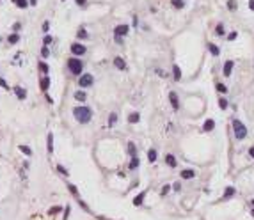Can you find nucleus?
I'll list each match as a JSON object with an SVG mask.
<instances>
[{
  "label": "nucleus",
  "mask_w": 254,
  "mask_h": 220,
  "mask_svg": "<svg viewBox=\"0 0 254 220\" xmlns=\"http://www.w3.org/2000/svg\"><path fill=\"white\" fill-rule=\"evenodd\" d=\"M73 115H75V119L80 124H87L92 119V112L89 107H77V108H73Z\"/></svg>",
  "instance_id": "nucleus-1"
},
{
  "label": "nucleus",
  "mask_w": 254,
  "mask_h": 220,
  "mask_svg": "<svg viewBox=\"0 0 254 220\" xmlns=\"http://www.w3.org/2000/svg\"><path fill=\"white\" fill-rule=\"evenodd\" d=\"M233 133H234V138H236V140H245L249 131H247V126H245L242 121L234 119L233 121Z\"/></svg>",
  "instance_id": "nucleus-2"
},
{
  "label": "nucleus",
  "mask_w": 254,
  "mask_h": 220,
  "mask_svg": "<svg viewBox=\"0 0 254 220\" xmlns=\"http://www.w3.org/2000/svg\"><path fill=\"white\" fill-rule=\"evenodd\" d=\"M68 69L71 71V75H82V69H84V62H82L80 59H77V57H71V59H68Z\"/></svg>",
  "instance_id": "nucleus-3"
},
{
  "label": "nucleus",
  "mask_w": 254,
  "mask_h": 220,
  "mask_svg": "<svg viewBox=\"0 0 254 220\" xmlns=\"http://www.w3.org/2000/svg\"><path fill=\"white\" fill-rule=\"evenodd\" d=\"M92 82H94V78H92V75L91 73H84V75H80V80H78V85L80 87H91L92 85Z\"/></svg>",
  "instance_id": "nucleus-4"
},
{
  "label": "nucleus",
  "mask_w": 254,
  "mask_h": 220,
  "mask_svg": "<svg viewBox=\"0 0 254 220\" xmlns=\"http://www.w3.org/2000/svg\"><path fill=\"white\" fill-rule=\"evenodd\" d=\"M128 32H130V27L128 25H117L114 29V37H124Z\"/></svg>",
  "instance_id": "nucleus-5"
},
{
  "label": "nucleus",
  "mask_w": 254,
  "mask_h": 220,
  "mask_svg": "<svg viewBox=\"0 0 254 220\" xmlns=\"http://www.w3.org/2000/svg\"><path fill=\"white\" fill-rule=\"evenodd\" d=\"M85 52H87V48H85L84 44H80V43H73L71 44V53L73 55H85Z\"/></svg>",
  "instance_id": "nucleus-6"
},
{
  "label": "nucleus",
  "mask_w": 254,
  "mask_h": 220,
  "mask_svg": "<svg viewBox=\"0 0 254 220\" xmlns=\"http://www.w3.org/2000/svg\"><path fill=\"white\" fill-rule=\"evenodd\" d=\"M233 68H234V61H226L224 62V68H222V75L227 78V76H231V73H233Z\"/></svg>",
  "instance_id": "nucleus-7"
},
{
  "label": "nucleus",
  "mask_w": 254,
  "mask_h": 220,
  "mask_svg": "<svg viewBox=\"0 0 254 220\" xmlns=\"http://www.w3.org/2000/svg\"><path fill=\"white\" fill-rule=\"evenodd\" d=\"M195 176H197V172L194 169H183L181 172H180V178L181 179H194Z\"/></svg>",
  "instance_id": "nucleus-8"
},
{
  "label": "nucleus",
  "mask_w": 254,
  "mask_h": 220,
  "mask_svg": "<svg viewBox=\"0 0 254 220\" xmlns=\"http://www.w3.org/2000/svg\"><path fill=\"white\" fill-rule=\"evenodd\" d=\"M169 101H171V107H173L174 110H180V98H178V94L174 91L169 93Z\"/></svg>",
  "instance_id": "nucleus-9"
},
{
  "label": "nucleus",
  "mask_w": 254,
  "mask_h": 220,
  "mask_svg": "<svg viewBox=\"0 0 254 220\" xmlns=\"http://www.w3.org/2000/svg\"><path fill=\"white\" fill-rule=\"evenodd\" d=\"M206 48H208V52L212 53V57H219V55H220V48H219L215 43L208 41V43H206Z\"/></svg>",
  "instance_id": "nucleus-10"
},
{
  "label": "nucleus",
  "mask_w": 254,
  "mask_h": 220,
  "mask_svg": "<svg viewBox=\"0 0 254 220\" xmlns=\"http://www.w3.org/2000/svg\"><path fill=\"white\" fill-rule=\"evenodd\" d=\"M165 163H167V165H169L171 169H176V167H178L176 156H174V155H171V153H167V155H165Z\"/></svg>",
  "instance_id": "nucleus-11"
},
{
  "label": "nucleus",
  "mask_w": 254,
  "mask_h": 220,
  "mask_svg": "<svg viewBox=\"0 0 254 220\" xmlns=\"http://www.w3.org/2000/svg\"><path fill=\"white\" fill-rule=\"evenodd\" d=\"M39 85H41V91H48V87H50V78L46 76V75H43L41 76V80H39Z\"/></svg>",
  "instance_id": "nucleus-12"
},
{
  "label": "nucleus",
  "mask_w": 254,
  "mask_h": 220,
  "mask_svg": "<svg viewBox=\"0 0 254 220\" xmlns=\"http://www.w3.org/2000/svg\"><path fill=\"white\" fill-rule=\"evenodd\" d=\"M234 194H236V188H234V187H227L226 192H224V195H222V201H229Z\"/></svg>",
  "instance_id": "nucleus-13"
},
{
  "label": "nucleus",
  "mask_w": 254,
  "mask_h": 220,
  "mask_svg": "<svg viewBox=\"0 0 254 220\" xmlns=\"http://www.w3.org/2000/svg\"><path fill=\"white\" fill-rule=\"evenodd\" d=\"M114 66H116V69H119V71H124V69H126V62L123 61L121 57H116V59H114Z\"/></svg>",
  "instance_id": "nucleus-14"
},
{
  "label": "nucleus",
  "mask_w": 254,
  "mask_h": 220,
  "mask_svg": "<svg viewBox=\"0 0 254 220\" xmlns=\"http://www.w3.org/2000/svg\"><path fill=\"white\" fill-rule=\"evenodd\" d=\"M173 78H174V82H180V80H181V69H180L178 64L173 66Z\"/></svg>",
  "instance_id": "nucleus-15"
},
{
  "label": "nucleus",
  "mask_w": 254,
  "mask_h": 220,
  "mask_svg": "<svg viewBox=\"0 0 254 220\" xmlns=\"http://www.w3.org/2000/svg\"><path fill=\"white\" fill-rule=\"evenodd\" d=\"M215 36H219V37H224V36H226V25H224V23H217V27H215Z\"/></svg>",
  "instance_id": "nucleus-16"
},
{
  "label": "nucleus",
  "mask_w": 254,
  "mask_h": 220,
  "mask_svg": "<svg viewBox=\"0 0 254 220\" xmlns=\"http://www.w3.org/2000/svg\"><path fill=\"white\" fill-rule=\"evenodd\" d=\"M213 128H215V121L213 119H206V121H204L203 131H213Z\"/></svg>",
  "instance_id": "nucleus-17"
},
{
  "label": "nucleus",
  "mask_w": 254,
  "mask_h": 220,
  "mask_svg": "<svg viewBox=\"0 0 254 220\" xmlns=\"http://www.w3.org/2000/svg\"><path fill=\"white\" fill-rule=\"evenodd\" d=\"M14 94H16V98H18V100H25V98H27L25 89H21L20 85H16V87H14Z\"/></svg>",
  "instance_id": "nucleus-18"
},
{
  "label": "nucleus",
  "mask_w": 254,
  "mask_h": 220,
  "mask_svg": "<svg viewBox=\"0 0 254 220\" xmlns=\"http://www.w3.org/2000/svg\"><path fill=\"white\" fill-rule=\"evenodd\" d=\"M141 121V114L139 112H132V114L128 115V123L130 124H135V123H139Z\"/></svg>",
  "instance_id": "nucleus-19"
},
{
  "label": "nucleus",
  "mask_w": 254,
  "mask_h": 220,
  "mask_svg": "<svg viewBox=\"0 0 254 220\" xmlns=\"http://www.w3.org/2000/svg\"><path fill=\"white\" fill-rule=\"evenodd\" d=\"M139 165H141V160H139V156H133L132 160H130V165H128V169H130V170H135V169H139Z\"/></svg>",
  "instance_id": "nucleus-20"
},
{
  "label": "nucleus",
  "mask_w": 254,
  "mask_h": 220,
  "mask_svg": "<svg viewBox=\"0 0 254 220\" xmlns=\"http://www.w3.org/2000/svg\"><path fill=\"white\" fill-rule=\"evenodd\" d=\"M46 149H48V153H53V135L52 133H48V137H46Z\"/></svg>",
  "instance_id": "nucleus-21"
},
{
  "label": "nucleus",
  "mask_w": 254,
  "mask_h": 220,
  "mask_svg": "<svg viewBox=\"0 0 254 220\" xmlns=\"http://www.w3.org/2000/svg\"><path fill=\"white\" fill-rule=\"evenodd\" d=\"M156 156H158L156 149H149V151H148V160H149V163H155V162H156Z\"/></svg>",
  "instance_id": "nucleus-22"
},
{
  "label": "nucleus",
  "mask_w": 254,
  "mask_h": 220,
  "mask_svg": "<svg viewBox=\"0 0 254 220\" xmlns=\"http://www.w3.org/2000/svg\"><path fill=\"white\" fill-rule=\"evenodd\" d=\"M128 155H130V158L137 156V147H135L133 142H128Z\"/></svg>",
  "instance_id": "nucleus-23"
},
{
  "label": "nucleus",
  "mask_w": 254,
  "mask_h": 220,
  "mask_svg": "<svg viewBox=\"0 0 254 220\" xmlns=\"http://www.w3.org/2000/svg\"><path fill=\"white\" fill-rule=\"evenodd\" d=\"M215 89H217L220 94H226V93H227V87H226L222 82H215Z\"/></svg>",
  "instance_id": "nucleus-24"
},
{
  "label": "nucleus",
  "mask_w": 254,
  "mask_h": 220,
  "mask_svg": "<svg viewBox=\"0 0 254 220\" xmlns=\"http://www.w3.org/2000/svg\"><path fill=\"white\" fill-rule=\"evenodd\" d=\"M144 197H146V192H142V194H139V195H137V197L133 199V204H135V206H141V204H142V202H144Z\"/></svg>",
  "instance_id": "nucleus-25"
},
{
  "label": "nucleus",
  "mask_w": 254,
  "mask_h": 220,
  "mask_svg": "<svg viewBox=\"0 0 254 220\" xmlns=\"http://www.w3.org/2000/svg\"><path fill=\"white\" fill-rule=\"evenodd\" d=\"M219 107H220L222 110H226V108L229 107V101H227V98H224V96H220V98H219Z\"/></svg>",
  "instance_id": "nucleus-26"
},
{
  "label": "nucleus",
  "mask_w": 254,
  "mask_h": 220,
  "mask_svg": "<svg viewBox=\"0 0 254 220\" xmlns=\"http://www.w3.org/2000/svg\"><path fill=\"white\" fill-rule=\"evenodd\" d=\"M171 4H173L174 9H183L185 7V0H171Z\"/></svg>",
  "instance_id": "nucleus-27"
},
{
  "label": "nucleus",
  "mask_w": 254,
  "mask_h": 220,
  "mask_svg": "<svg viewBox=\"0 0 254 220\" xmlns=\"http://www.w3.org/2000/svg\"><path fill=\"white\" fill-rule=\"evenodd\" d=\"M116 123H117V114H116V112H112V114L109 115V128L116 126Z\"/></svg>",
  "instance_id": "nucleus-28"
},
{
  "label": "nucleus",
  "mask_w": 254,
  "mask_h": 220,
  "mask_svg": "<svg viewBox=\"0 0 254 220\" xmlns=\"http://www.w3.org/2000/svg\"><path fill=\"white\" fill-rule=\"evenodd\" d=\"M14 4H16V7H20V9H25L27 5H29V2L27 0H13Z\"/></svg>",
  "instance_id": "nucleus-29"
},
{
  "label": "nucleus",
  "mask_w": 254,
  "mask_h": 220,
  "mask_svg": "<svg viewBox=\"0 0 254 220\" xmlns=\"http://www.w3.org/2000/svg\"><path fill=\"white\" fill-rule=\"evenodd\" d=\"M7 41H9L11 44H16V43L20 41V36H18V34L14 32V34H11V36H9V39H7Z\"/></svg>",
  "instance_id": "nucleus-30"
},
{
  "label": "nucleus",
  "mask_w": 254,
  "mask_h": 220,
  "mask_svg": "<svg viewBox=\"0 0 254 220\" xmlns=\"http://www.w3.org/2000/svg\"><path fill=\"white\" fill-rule=\"evenodd\" d=\"M75 100H77V101H84V100H85V93H84V91H77V93H75Z\"/></svg>",
  "instance_id": "nucleus-31"
},
{
  "label": "nucleus",
  "mask_w": 254,
  "mask_h": 220,
  "mask_svg": "<svg viewBox=\"0 0 254 220\" xmlns=\"http://www.w3.org/2000/svg\"><path fill=\"white\" fill-rule=\"evenodd\" d=\"M77 36H78V39H87V30H85V29L82 27L80 30L77 32Z\"/></svg>",
  "instance_id": "nucleus-32"
},
{
  "label": "nucleus",
  "mask_w": 254,
  "mask_h": 220,
  "mask_svg": "<svg viewBox=\"0 0 254 220\" xmlns=\"http://www.w3.org/2000/svg\"><path fill=\"white\" fill-rule=\"evenodd\" d=\"M20 151L23 153V155H27V156H30L32 155V149L29 146H20Z\"/></svg>",
  "instance_id": "nucleus-33"
},
{
  "label": "nucleus",
  "mask_w": 254,
  "mask_h": 220,
  "mask_svg": "<svg viewBox=\"0 0 254 220\" xmlns=\"http://www.w3.org/2000/svg\"><path fill=\"white\" fill-rule=\"evenodd\" d=\"M171 188H173V187H171V185H163L162 187V190H160V195H167V194H169V192H171Z\"/></svg>",
  "instance_id": "nucleus-34"
},
{
  "label": "nucleus",
  "mask_w": 254,
  "mask_h": 220,
  "mask_svg": "<svg viewBox=\"0 0 254 220\" xmlns=\"http://www.w3.org/2000/svg\"><path fill=\"white\" fill-rule=\"evenodd\" d=\"M39 69H41V73H43V75H46L50 68H48V64H46V62H39Z\"/></svg>",
  "instance_id": "nucleus-35"
},
{
  "label": "nucleus",
  "mask_w": 254,
  "mask_h": 220,
  "mask_svg": "<svg viewBox=\"0 0 254 220\" xmlns=\"http://www.w3.org/2000/svg\"><path fill=\"white\" fill-rule=\"evenodd\" d=\"M236 37H238V32H236V30H233V32H229V34H227V41H234Z\"/></svg>",
  "instance_id": "nucleus-36"
},
{
  "label": "nucleus",
  "mask_w": 254,
  "mask_h": 220,
  "mask_svg": "<svg viewBox=\"0 0 254 220\" xmlns=\"http://www.w3.org/2000/svg\"><path fill=\"white\" fill-rule=\"evenodd\" d=\"M41 55H43L45 59L50 57V50H48V46H43V48H41Z\"/></svg>",
  "instance_id": "nucleus-37"
},
{
  "label": "nucleus",
  "mask_w": 254,
  "mask_h": 220,
  "mask_svg": "<svg viewBox=\"0 0 254 220\" xmlns=\"http://www.w3.org/2000/svg\"><path fill=\"white\" fill-rule=\"evenodd\" d=\"M227 9H229V11L236 9V2H234V0H227Z\"/></svg>",
  "instance_id": "nucleus-38"
},
{
  "label": "nucleus",
  "mask_w": 254,
  "mask_h": 220,
  "mask_svg": "<svg viewBox=\"0 0 254 220\" xmlns=\"http://www.w3.org/2000/svg\"><path fill=\"white\" fill-rule=\"evenodd\" d=\"M68 188H70V192H71L73 195H77V199H80V197H78V192H77V188H75L73 185H68Z\"/></svg>",
  "instance_id": "nucleus-39"
},
{
  "label": "nucleus",
  "mask_w": 254,
  "mask_h": 220,
  "mask_svg": "<svg viewBox=\"0 0 254 220\" xmlns=\"http://www.w3.org/2000/svg\"><path fill=\"white\" fill-rule=\"evenodd\" d=\"M173 190H174V192H180V190H181V183H180V181H176V183L173 185Z\"/></svg>",
  "instance_id": "nucleus-40"
},
{
  "label": "nucleus",
  "mask_w": 254,
  "mask_h": 220,
  "mask_svg": "<svg viewBox=\"0 0 254 220\" xmlns=\"http://www.w3.org/2000/svg\"><path fill=\"white\" fill-rule=\"evenodd\" d=\"M57 170H59L61 174H64V176H68V170H66V169L62 167V165H57Z\"/></svg>",
  "instance_id": "nucleus-41"
},
{
  "label": "nucleus",
  "mask_w": 254,
  "mask_h": 220,
  "mask_svg": "<svg viewBox=\"0 0 254 220\" xmlns=\"http://www.w3.org/2000/svg\"><path fill=\"white\" fill-rule=\"evenodd\" d=\"M13 29H14V32H18V30L21 29V23H20V21H16V23L13 25Z\"/></svg>",
  "instance_id": "nucleus-42"
},
{
  "label": "nucleus",
  "mask_w": 254,
  "mask_h": 220,
  "mask_svg": "<svg viewBox=\"0 0 254 220\" xmlns=\"http://www.w3.org/2000/svg\"><path fill=\"white\" fill-rule=\"evenodd\" d=\"M43 43H45V46H48V44L52 43V37H50V36H46V37L43 39Z\"/></svg>",
  "instance_id": "nucleus-43"
},
{
  "label": "nucleus",
  "mask_w": 254,
  "mask_h": 220,
  "mask_svg": "<svg viewBox=\"0 0 254 220\" xmlns=\"http://www.w3.org/2000/svg\"><path fill=\"white\" fill-rule=\"evenodd\" d=\"M41 29H43V30H45V32H48V29H50V23H48V21H45Z\"/></svg>",
  "instance_id": "nucleus-44"
},
{
  "label": "nucleus",
  "mask_w": 254,
  "mask_h": 220,
  "mask_svg": "<svg viewBox=\"0 0 254 220\" xmlns=\"http://www.w3.org/2000/svg\"><path fill=\"white\" fill-rule=\"evenodd\" d=\"M59 211H61V208H59V206H55V208H52V210H50V215H55V213H59Z\"/></svg>",
  "instance_id": "nucleus-45"
},
{
  "label": "nucleus",
  "mask_w": 254,
  "mask_h": 220,
  "mask_svg": "<svg viewBox=\"0 0 254 220\" xmlns=\"http://www.w3.org/2000/svg\"><path fill=\"white\" fill-rule=\"evenodd\" d=\"M0 85H2V87H4V89H9V85H7V82H5V80H4V78H0Z\"/></svg>",
  "instance_id": "nucleus-46"
},
{
  "label": "nucleus",
  "mask_w": 254,
  "mask_h": 220,
  "mask_svg": "<svg viewBox=\"0 0 254 220\" xmlns=\"http://www.w3.org/2000/svg\"><path fill=\"white\" fill-rule=\"evenodd\" d=\"M249 156H251V158L254 160V146H251V147H249Z\"/></svg>",
  "instance_id": "nucleus-47"
},
{
  "label": "nucleus",
  "mask_w": 254,
  "mask_h": 220,
  "mask_svg": "<svg viewBox=\"0 0 254 220\" xmlns=\"http://www.w3.org/2000/svg\"><path fill=\"white\" fill-rule=\"evenodd\" d=\"M249 9L254 12V0H249Z\"/></svg>",
  "instance_id": "nucleus-48"
},
{
  "label": "nucleus",
  "mask_w": 254,
  "mask_h": 220,
  "mask_svg": "<svg viewBox=\"0 0 254 220\" xmlns=\"http://www.w3.org/2000/svg\"><path fill=\"white\" fill-rule=\"evenodd\" d=\"M137 25H139V20H137V16H133V27L137 29Z\"/></svg>",
  "instance_id": "nucleus-49"
},
{
  "label": "nucleus",
  "mask_w": 254,
  "mask_h": 220,
  "mask_svg": "<svg viewBox=\"0 0 254 220\" xmlns=\"http://www.w3.org/2000/svg\"><path fill=\"white\" fill-rule=\"evenodd\" d=\"M77 2V5H85V0H75Z\"/></svg>",
  "instance_id": "nucleus-50"
},
{
  "label": "nucleus",
  "mask_w": 254,
  "mask_h": 220,
  "mask_svg": "<svg viewBox=\"0 0 254 220\" xmlns=\"http://www.w3.org/2000/svg\"><path fill=\"white\" fill-rule=\"evenodd\" d=\"M114 41L117 43V44H121V43H123V37H114Z\"/></svg>",
  "instance_id": "nucleus-51"
},
{
  "label": "nucleus",
  "mask_w": 254,
  "mask_h": 220,
  "mask_svg": "<svg viewBox=\"0 0 254 220\" xmlns=\"http://www.w3.org/2000/svg\"><path fill=\"white\" fill-rule=\"evenodd\" d=\"M29 4H30V5H36V4H38V0H29Z\"/></svg>",
  "instance_id": "nucleus-52"
},
{
  "label": "nucleus",
  "mask_w": 254,
  "mask_h": 220,
  "mask_svg": "<svg viewBox=\"0 0 254 220\" xmlns=\"http://www.w3.org/2000/svg\"><path fill=\"white\" fill-rule=\"evenodd\" d=\"M251 206H252V208H254V199H252V201H251Z\"/></svg>",
  "instance_id": "nucleus-53"
},
{
  "label": "nucleus",
  "mask_w": 254,
  "mask_h": 220,
  "mask_svg": "<svg viewBox=\"0 0 254 220\" xmlns=\"http://www.w3.org/2000/svg\"><path fill=\"white\" fill-rule=\"evenodd\" d=\"M251 215H252V217H254V208H252V210H251Z\"/></svg>",
  "instance_id": "nucleus-54"
}]
</instances>
